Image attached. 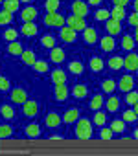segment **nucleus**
<instances>
[{
  "instance_id": "1",
  "label": "nucleus",
  "mask_w": 138,
  "mask_h": 156,
  "mask_svg": "<svg viewBox=\"0 0 138 156\" xmlns=\"http://www.w3.org/2000/svg\"><path fill=\"white\" fill-rule=\"evenodd\" d=\"M74 134H76V138L89 140V138L92 136V123H90L87 118H78V121H76V129H74Z\"/></svg>"
},
{
  "instance_id": "2",
  "label": "nucleus",
  "mask_w": 138,
  "mask_h": 156,
  "mask_svg": "<svg viewBox=\"0 0 138 156\" xmlns=\"http://www.w3.org/2000/svg\"><path fill=\"white\" fill-rule=\"evenodd\" d=\"M64 26L72 28L74 31H83L87 28V20H85V17H78V15L72 13L70 17H66V24Z\"/></svg>"
},
{
  "instance_id": "3",
  "label": "nucleus",
  "mask_w": 138,
  "mask_h": 156,
  "mask_svg": "<svg viewBox=\"0 0 138 156\" xmlns=\"http://www.w3.org/2000/svg\"><path fill=\"white\" fill-rule=\"evenodd\" d=\"M59 39L66 44H70V42H76L78 39V31H74L72 28H68V26H63L59 28Z\"/></svg>"
},
{
  "instance_id": "4",
  "label": "nucleus",
  "mask_w": 138,
  "mask_h": 156,
  "mask_svg": "<svg viewBox=\"0 0 138 156\" xmlns=\"http://www.w3.org/2000/svg\"><path fill=\"white\" fill-rule=\"evenodd\" d=\"M89 8H90V6H89L87 2H83V0H74L72 6H70L72 13L78 15V17H87V15H89Z\"/></svg>"
},
{
  "instance_id": "5",
  "label": "nucleus",
  "mask_w": 138,
  "mask_h": 156,
  "mask_svg": "<svg viewBox=\"0 0 138 156\" xmlns=\"http://www.w3.org/2000/svg\"><path fill=\"white\" fill-rule=\"evenodd\" d=\"M123 68H125L127 72H136V68H138V53L129 51L127 57L123 59Z\"/></svg>"
},
{
  "instance_id": "6",
  "label": "nucleus",
  "mask_w": 138,
  "mask_h": 156,
  "mask_svg": "<svg viewBox=\"0 0 138 156\" xmlns=\"http://www.w3.org/2000/svg\"><path fill=\"white\" fill-rule=\"evenodd\" d=\"M9 96H11V101H13L15 105H22V103L28 101V92H26L24 88H13Z\"/></svg>"
},
{
  "instance_id": "7",
  "label": "nucleus",
  "mask_w": 138,
  "mask_h": 156,
  "mask_svg": "<svg viewBox=\"0 0 138 156\" xmlns=\"http://www.w3.org/2000/svg\"><path fill=\"white\" fill-rule=\"evenodd\" d=\"M22 114L26 118L37 116L39 114V103L37 101H26V103H22Z\"/></svg>"
},
{
  "instance_id": "8",
  "label": "nucleus",
  "mask_w": 138,
  "mask_h": 156,
  "mask_svg": "<svg viewBox=\"0 0 138 156\" xmlns=\"http://www.w3.org/2000/svg\"><path fill=\"white\" fill-rule=\"evenodd\" d=\"M53 96H55L57 101H66L68 96H70V88L66 87V83H64V85H55V88H53Z\"/></svg>"
},
{
  "instance_id": "9",
  "label": "nucleus",
  "mask_w": 138,
  "mask_h": 156,
  "mask_svg": "<svg viewBox=\"0 0 138 156\" xmlns=\"http://www.w3.org/2000/svg\"><path fill=\"white\" fill-rule=\"evenodd\" d=\"M118 88L122 92H129L134 88V79H133V75H122L120 77V81H118Z\"/></svg>"
},
{
  "instance_id": "10",
  "label": "nucleus",
  "mask_w": 138,
  "mask_h": 156,
  "mask_svg": "<svg viewBox=\"0 0 138 156\" xmlns=\"http://www.w3.org/2000/svg\"><path fill=\"white\" fill-rule=\"evenodd\" d=\"M20 19H22V22H33L37 19V8L26 6L24 9H20Z\"/></svg>"
},
{
  "instance_id": "11",
  "label": "nucleus",
  "mask_w": 138,
  "mask_h": 156,
  "mask_svg": "<svg viewBox=\"0 0 138 156\" xmlns=\"http://www.w3.org/2000/svg\"><path fill=\"white\" fill-rule=\"evenodd\" d=\"M105 30L109 31V35L116 37V35L122 33V22H120V20H114V19H109V20L105 22Z\"/></svg>"
},
{
  "instance_id": "12",
  "label": "nucleus",
  "mask_w": 138,
  "mask_h": 156,
  "mask_svg": "<svg viewBox=\"0 0 138 156\" xmlns=\"http://www.w3.org/2000/svg\"><path fill=\"white\" fill-rule=\"evenodd\" d=\"M61 121H63V118H61L57 112H48L46 118H44V125H46L48 129H55V127H59Z\"/></svg>"
},
{
  "instance_id": "13",
  "label": "nucleus",
  "mask_w": 138,
  "mask_h": 156,
  "mask_svg": "<svg viewBox=\"0 0 138 156\" xmlns=\"http://www.w3.org/2000/svg\"><path fill=\"white\" fill-rule=\"evenodd\" d=\"M83 41H85L87 44H90V46L96 44V42L100 41V39H98V31H96L94 28H85V30H83Z\"/></svg>"
},
{
  "instance_id": "14",
  "label": "nucleus",
  "mask_w": 138,
  "mask_h": 156,
  "mask_svg": "<svg viewBox=\"0 0 138 156\" xmlns=\"http://www.w3.org/2000/svg\"><path fill=\"white\" fill-rule=\"evenodd\" d=\"M100 46H101L103 51H112L116 48V41H114L112 35H105V37L100 39Z\"/></svg>"
},
{
  "instance_id": "15",
  "label": "nucleus",
  "mask_w": 138,
  "mask_h": 156,
  "mask_svg": "<svg viewBox=\"0 0 138 156\" xmlns=\"http://www.w3.org/2000/svg\"><path fill=\"white\" fill-rule=\"evenodd\" d=\"M64 59H66V53H64V50H63V48H59V46L52 48V51H50V61H52V62L61 64Z\"/></svg>"
},
{
  "instance_id": "16",
  "label": "nucleus",
  "mask_w": 138,
  "mask_h": 156,
  "mask_svg": "<svg viewBox=\"0 0 138 156\" xmlns=\"http://www.w3.org/2000/svg\"><path fill=\"white\" fill-rule=\"evenodd\" d=\"M20 33H22L24 37H35V35L39 33V28H37L33 22H24L22 28H20Z\"/></svg>"
},
{
  "instance_id": "17",
  "label": "nucleus",
  "mask_w": 138,
  "mask_h": 156,
  "mask_svg": "<svg viewBox=\"0 0 138 156\" xmlns=\"http://www.w3.org/2000/svg\"><path fill=\"white\" fill-rule=\"evenodd\" d=\"M72 96H74L76 99H85V98L89 96V87H87V85H83V83L76 85V87L72 88Z\"/></svg>"
},
{
  "instance_id": "18",
  "label": "nucleus",
  "mask_w": 138,
  "mask_h": 156,
  "mask_svg": "<svg viewBox=\"0 0 138 156\" xmlns=\"http://www.w3.org/2000/svg\"><path fill=\"white\" fill-rule=\"evenodd\" d=\"M2 8H4V11H9L15 15L17 11H20V0H4Z\"/></svg>"
},
{
  "instance_id": "19",
  "label": "nucleus",
  "mask_w": 138,
  "mask_h": 156,
  "mask_svg": "<svg viewBox=\"0 0 138 156\" xmlns=\"http://www.w3.org/2000/svg\"><path fill=\"white\" fill-rule=\"evenodd\" d=\"M50 77H52L53 85H64L66 83V72L64 70H53Z\"/></svg>"
},
{
  "instance_id": "20",
  "label": "nucleus",
  "mask_w": 138,
  "mask_h": 156,
  "mask_svg": "<svg viewBox=\"0 0 138 156\" xmlns=\"http://www.w3.org/2000/svg\"><path fill=\"white\" fill-rule=\"evenodd\" d=\"M89 68H90L94 73L103 72V59H101V57H90V59H89Z\"/></svg>"
},
{
  "instance_id": "21",
  "label": "nucleus",
  "mask_w": 138,
  "mask_h": 156,
  "mask_svg": "<svg viewBox=\"0 0 138 156\" xmlns=\"http://www.w3.org/2000/svg\"><path fill=\"white\" fill-rule=\"evenodd\" d=\"M78 118H79V110L78 108H68L64 112V116H63V121L68 123V125H72L74 121H78Z\"/></svg>"
},
{
  "instance_id": "22",
  "label": "nucleus",
  "mask_w": 138,
  "mask_h": 156,
  "mask_svg": "<svg viewBox=\"0 0 138 156\" xmlns=\"http://www.w3.org/2000/svg\"><path fill=\"white\" fill-rule=\"evenodd\" d=\"M15 108L11 105H0V118L2 119H13L15 118Z\"/></svg>"
},
{
  "instance_id": "23",
  "label": "nucleus",
  "mask_w": 138,
  "mask_h": 156,
  "mask_svg": "<svg viewBox=\"0 0 138 156\" xmlns=\"http://www.w3.org/2000/svg\"><path fill=\"white\" fill-rule=\"evenodd\" d=\"M68 72L74 73V75H81L85 72V66H83L81 61H70L68 62Z\"/></svg>"
},
{
  "instance_id": "24",
  "label": "nucleus",
  "mask_w": 138,
  "mask_h": 156,
  "mask_svg": "<svg viewBox=\"0 0 138 156\" xmlns=\"http://www.w3.org/2000/svg\"><path fill=\"white\" fill-rule=\"evenodd\" d=\"M127 17V13H125V8H122V6H114L112 9H111V19H114V20H123Z\"/></svg>"
},
{
  "instance_id": "25",
  "label": "nucleus",
  "mask_w": 138,
  "mask_h": 156,
  "mask_svg": "<svg viewBox=\"0 0 138 156\" xmlns=\"http://www.w3.org/2000/svg\"><path fill=\"white\" fill-rule=\"evenodd\" d=\"M22 51H24V48H22V44L19 42V41H13V42H9L8 44V53L9 55H22Z\"/></svg>"
},
{
  "instance_id": "26",
  "label": "nucleus",
  "mask_w": 138,
  "mask_h": 156,
  "mask_svg": "<svg viewBox=\"0 0 138 156\" xmlns=\"http://www.w3.org/2000/svg\"><path fill=\"white\" fill-rule=\"evenodd\" d=\"M20 59H22V62H24L26 66H33V62L37 61L35 51H31V50H24V51H22V55H20Z\"/></svg>"
},
{
  "instance_id": "27",
  "label": "nucleus",
  "mask_w": 138,
  "mask_h": 156,
  "mask_svg": "<svg viewBox=\"0 0 138 156\" xmlns=\"http://www.w3.org/2000/svg\"><path fill=\"white\" fill-rule=\"evenodd\" d=\"M24 132H26L28 138H39V136H41V127H39L37 123H30V125H26Z\"/></svg>"
},
{
  "instance_id": "28",
  "label": "nucleus",
  "mask_w": 138,
  "mask_h": 156,
  "mask_svg": "<svg viewBox=\"0 0 138 156\" xmlns=\"http://www.w3.org/2000/svg\"><path fill=\"white\" fill-rule=\"evenodd\" d=\"M41 46H42V48L52 50V48H55V46H57V41H55V37H53V35H42V37H41Z\"/></svg>"
},
{
  "instance_id": "29",
  "label": "nucleus",
  "mask_w": 138,
  "mask_h": 156,
  "mask_svg": "<svg viewBox=\"0 0 138 156\" xmlns=\"http://www.w3.org/2000/svg\"><path fill=\"white\" fill-rule=\"evenodd\" d=\"M107 64H109V68L111 70H120V68H123V59L120 57V55H112L109 61H107Z\"/></svg>"
},
{
  "instance_id": "30",
  "label": "nucleus",
  "mask_w": 138,
  "mask_h": 156,
  "mask_svg": "<svg viewBox=\"0 0 138 156\" xmlns=\"http://www.w3.org/2000/svg\"><path fill=\"white\" fill-rule=\"evenodd\" d=\"M116 88H118V85H116L114 79H103V81H101V90H103L105 94H112Z\"/></svg>"
},
{
  "instance_id": "31",
  "label": "nucleus",
  "mask_w": 138,
  "mask_h": 156,
  "mask_svg": "<svg viewBox=\"0 0 138 156\" xmlns=\"http://www.w3.org/2000/svg\"><path fill=\"white\" fill-rule=\"evenodd\" d=\"M92 123H94L96 127H105V123H107V114L101 112V110H96V114H94V118H92Z\"/></svg>"
},
{
  "instance_id": "32",
  "label": "nucleus",
  "mask_w": 138,
  "mask_h": 156,
  "mask_svg": "<svg viewBox=\"0 0 138 156\" xmlns=\"http://www.w3.org/2000/svg\"><path fill=\"white\" fill-rule=\"evenodd\" d=\"M105 107H107L109 112H118V108H120V99H118L116 96H111V98L107 99Z\"/></svg>"
},
{
  "instance_id": "33",
  "label": "nucleus",
  "mask_w": 138,
  "mask_h": 156,
  "mask_svg": "<svg viewBox=\"0 0 138 156\" xmlns=\"http://www.w3.org/2000/svg\"><path fill=\"white\" fill-rule=\"evenodd\" d=\"M59 8H61V2H59V0H44V9H46V13L59 11Z\"/></svg>"
},
{
  "instance_id": "34",
  "label": "nucleus",
  "mask_w": 138,
  "mask_h": 156,
  "mask_svg": "<svg viewBox=\"0 0 138 156\" xmlns=\"http://www.w3.org/2000/svg\"><path fill=\"white\" fill-rule=\"evenodd\" d=\"M90 110H100L101 107H103V96L101 94H96V96H92V99H90Z\"/></svg>"
},
{
  "instance_id": "35",
  "label": "nucleus",
  "mask_w": 138,
  "mask_h": 156,
  "mask_svg": "<svg viewBox=\"0 0 138 156\" xmlns=\"http://www.w3.org/2000/svg\"><path fill=\"white\" fill-rule=\"evenodd\" d=\"M122 48H123L125 51H133V48H134V39H133L131 35H123V37H122Z\"/></svg>"
},
{
  "instance_id": "36",
  "label": "nucleus",
  "mask_w": 138,
  "mask_h": 156,
  "mask_svg": "<svg viewBox=\"0 0 138 156\" xmlns=\"http://www.w3.org/2000/svg\"><path fill=\"white\" fill-rule=\"evenodd\" d=\"M57 11H53V13H46L44 17H42V22H44V26H48V28H52V26H55V19H57Z\"/></svg>"
},
{
  "instance_id": "37",
  "label": "nucleus",
  "mask_w": 138,
  "mask_h": 156,
  "mask_svg": "<svg viewBox=\"0 0 138 156\" xmlns=\"http://www.w3.org/2000/svg\"><path fill=\"white\" fill-rule=\"evenodd\" d=\"M111 129H112V132H118V134H122V132L125 130V121H123V119H112V123H111Z\"/></svg>"
},
{
  "instance_id": "38",
  "label": "nucleus",
  "mask_w": 138,
  "mask_h": 156,
  "mask_svg": "<svg viewBox=\"0 0 138 156\" xmlns=\"http://www.w3.org/2000/svg\"><path fill=\"white\" fill-rule=\"evenodd\" d=\"M94 19H96L98 22H107V20L111 19V11H109V9H98Z\"/></svg>"
},
{
  "instance_id": "39",
  "label": "nucleus",
  "mask_w": 138,
  "mask_h": 156,
  "mask_svg": "<svg viewBox=\"0 0 138 156\" xmlns=\"http://www.w3.org/2000/svg\"><path fill=\"white\" fill-rule=\"evenodd\" d=\"M33 70H35L37 73H46L50 68H48V62H46V61H35V62H33Z\"/></svg>"
},
{
  "instance_id": "40",
  "label": "nucleus",
  "mask_w": 138,
  "mask_h": 156,
  "mask_svg": "<svg viewBox=\"0 0 138 156\" xmlns=\"http://www.w3.org/2000/svg\"><path fill=\"white\" fill-rule=\"evenodd\" d=\"M19 33H20V31H17L15 28H8V30L4 31V39H6V41H9V42H13V41H17Z\"/></svg>"
},
{
  "instance_id": "41",
  "label": "nucleus",
  "mask_w": 138,
  "mask_h": 156,
  "mask_svg": "<svg viewBox=\"0 0 138 156\" xmlns=\"http://www.w3.org/2000/svg\"><path fill=\"white\" fill-rule=\"evenodd\" d=\"M13 134H15V130L11 125H0V138H9Z\"/></svg>"
},
{
  "instance_id": "42",
  "label": "nucleus",
  "mask_w": 138,
  "mask_h": 156,
  "mask_svg": "<svg viewBox=\"0 0 138 156\" xmlns=\"http://www.w3.org/2000/svg\"><path fill=\"white\" fill-rule=\"evenodd\" d=\"M13 22V13L9 11H0V24H11Z\"/></svg>"
},
{
  "instance_id": "43",
  "label": "nucleus",
  "mask_w": 138,
  "mask_h": 156,
  "mask_svg": "<svg viewBox=\"0 0 138 156\" xmlns=\"http://www.w3.org/2000/svg\"><path fill=\"white\" fill-rule=\"evenodd\" d=\"M125 101H127V105H131V107H133V105L138 101V92H136L134 88H133V90H129V92H127V96H125Z\"/></svg>"
},
{
  "instance_id": "44",
  "label": "nucleus",
  "mask_w": 138,
  "mask_h": 156,
  "mask_svg": "<svg viewBox=\"0 0 138 156\" xmlns=\"http://www.w3.org/2000/svg\"><path fill=\"white\" fill-rule=\"evenodd\" d=\"M6 90H11V81L6 75H0V92H6Z\"/></svg>"
},
{
  "instance_id": "45",
  "label": "nucleus",
  "mask_w": 138,
  "mask_h": 156,
  "mask_svg": "<svg viewBox=\"0 0 138 156\" xmlns=\"http://www.w3.org/2000/svg\"><path fill=\"white\" fill-rule=\"evenodd\" d=\"M136 118H138V116H136V114H134V110H131V108H129V110H125V112H123V116H122V119H123L125 123H133V121H136Z\"/></svg>"
},
{
  "instance_id": "46",
  "label": "nucleus",
  "mask_w": 138,
  "mask_h": 156,
  "mask_svg": "<svg viewBox=\"0 0 138 156\" xmlns=\"http://www.w3.org/2000/svg\"><path fill=\"white\" fill-rule=\"evenodd\" d=\"M114 136V132H112V129H107V127H101V130H100V138L101 140H111Z\"/></svg>"
},
{
  "instance_id": "47",
  "label": "nucleus",
  "mask_w": 138,
  "mask_h": 156,
  "mask_svg": "<svg viewBox=\"0 0 138 156\" xmlns=\"http://www.w3.org/2000/svg\"><path fill=\"white\" fill-rule=\"evenodd\" d=\"M127 22H129V26H134V28H138V13H136V11H133V13L127 17Z\"/></svg>"
},
{
  "instance_id": "48",
  "label": "nucleus",
  "mask_w": 138,
  "mask_h": 156,
  "mask_svg": "<svg viewBox=\"0 0 138 156\" xmlns=\"http://www.w3.org/2000/svg\"><path fill=\"white\" fill-rule=\"evenodd\" d=\"M112 4H114V6H122V8H125V6L129 4V0H112Z\"/></svg>"
},
{
  "instance_id": "49",
  "label": "nucleus",
  "mask_w": 138,
  "mask_h": 156,
  "mask_svg": "<svg viewBox=\"0 0 138 156\" xmlns=\"http://www.w3.org/2000/svg\"><path fill=\"white\" fill-rule=\"evenodd\" d=\"M103 0H89V6H100Z\"/></svg>"
},
{
  "instance_id": "50",
  "label": "nucleus",
  "mask_w": 138,
  "mask_h": 156,
  "mask_svg": "<svg viewBox=\"0 0 138 156\" xmlns=\"http://www.w3.org/2000/svg\"><path fill=\"white\" fill-rule=\"evenodd\" d=\"M133 9L138 13V0H134V2H133Z\"/></svg>"
},
{
  "instance_id": "51",
  "label": "nucleus",
  "mask_w": 138,
  "mask_h": 156,
  "mask_svg": "<svg viewBox=\"0 0 138 156\" xmlns=\"http://www.w3.org/2000/svg\"><path fill=\"white\" fill-rule=\"evenodd\" d=\"M133 110H134V114H136V116H138V101H136V103H134V105H133Z\"/></svg>"
},
{
  "instance_id": "52",
  "label": "nucleus",
  "mask_w": 138,
  "mask_h": 156,
  "mask_svg": "<svg viewBox=\"0 0 138 156\" xmlns=\"http://www.w3.org/2000/svg\"><path fill=\"white\" fill-rule=\"evenodd\" d=\"M134 42H138V28H136V31H134Z\"/></svg>"
},
{
  "instance_id": "53",
  "label": "nucleus",
  "mask_w": 138,
  "mask_h": 156,
  "mask_svg": "<svg viewBox=\"0 0 138 156\" xmlns=\"http://www.w3.org/2000/svg\"><path fill=\"white\" fill-rule=\"evenodd\" d=\"M133 136H134V138H136V140H138V129H136V130H134V132H133Z\"/></svg>"
},
{
  "instance_id": "54",
  "label": "nucleus",
  "mask_w": 138,
  "mask_h": 156,
  "mask_svg": "<svg viewBox=\"0 0 138 156\" xmlns=\"http://www.w3.org/2000/svg\"><path fill=\"white\" fill-rule=\"evenodd\" d=\"M22 2H26V4H30V2H33V0H20V4H22Z\"/></svg>"
},
{
  "instance_id": "55",
  "label": "nucleus",
  "mask_w": 138,
  "mask_h": 156,
  "mask_svg": "<svg viewBox=\"0 0 138 156\" xmlns=\"http://www.w3.org/2000/svg\"><path fill=\"white\" fill-rule=\"evenodd\" d=\"M136 77H138V68H136Z\"/></svg>"
},
{
  "instance_id": "56",
  "label": "nucleus",
  "mask_w": 138,
  "mask_h": 156,
  "mask_svg": "<svg viewBox=\"0 0 138 156\" xmlns=\"http://www.w3.org/2000/svg\"><path fill=\"white\" fill-rule=\"evenodd\" d=\"M2 2H4V0H0V4H2Z\"/></svg>"
}]
</instances>
